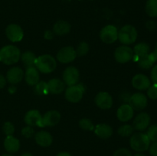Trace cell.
Masks as SVG:
<instances>
[{"label": "cell", "mask_w": 157, "mask_h": 156, "mask_svg": "<svg viewBox=\"0 0 157 156\" xmlns=\"http://www.w3.org/2000/svg\"><path fill=\"white\" fill-rule=\"evenodd\" d=\"M150 78H151V80L153 84H157V64L152 67Z\"/></svg>", "instance_id": "74e56055"}, {"label": "cell", "mask_w": 157, "mask_h": 156, "mask_svg": "<svg viewBox=\"0 0 157 156\" xmlns=\"http://www.w3.org/2000/svg\"><path fill=\"white\" fill-rule=\"evenodd\" d=\"M94 133L102 139H109L113 134V128L107 123H100L94 126Z\"/></svg>", "instance_id": "44dd1931"}, {"label": "cell", "mask_w": 157, "mask_h": 156, "mask_svg": "<svg viewBox=\"0 0 157 156\" xmlns=\"http://www.w3.org/2000/svg\"><path fill=\"white\" fill-rule=\"evenodd\" d=\"M42 116L37 110H29L25 115L24 121L25 124L29 126L41 127V122Z\"/></svg>", "instance_id": "ac0fdd59"}, {"label": "cell", "mask_w": 157, "mask_h": 156, "mask_svg": "<svg viewBox=\"0 0 157 156\" xmlns=\"http://www.w3.org/2000/svg\"><path fill=\"white\" fill-rule=\"evenodd\" d=\"M84 91H85L84 87L81 84L70 86L65 90L64 96L68 102L77 103L81 100L84 96Z\"/></svg>", "instance_id": "5b68a950"}, {"label": "cell", "mask_w": 157, "mask_h": 156, "mask_svg": "<svg viewBox=\"0 0 157 156\" xmlns=\"http://www.w3.org/2000/svg\"><path fill=\"white\" fill-rule=\"evenodd\" d=\"M71 31V24L67 21L60 20L56 21L53 25V32L55 35L64 36L68 34Z\"/></svg>", "instance_id": "484cf974"}, {"label": "cell", "mask_w": 157, "mask_h": 156, "mask_svg": "<svg viewBox=\"0 0 157 156\" xmlns=\"http://www.w3.org/2000/svg\"><path fill=\"white\" fill-rule=\"evenodd\" d=\"M6 35L8 39L12 42H19L24 38V32L20 25L10 24L6 27Z\"/></svg>", "instance_id": "8fae6325"}, {"label": "cell", "mask_w": 157, "mask_h": 156, "mask_svg": "<svg viewBox=\"0 0 157 156\" xmlns=\"http://www.w3.org/2000/svg\"><path fill=\"white\" fill-rule=\"evenodd\" d=\"M49 93L52 94H59L65 90V84L58 78H53L48 82Z\"/></svg>", "instance_id": "cb8c5ba5"}, {"label": "cell", "mask_w": 157, "mask_h": 156, "mask_svg": "<svg viewBox=\"0 0 157 156\" xmlns=\"http://www.w3.org/2000/svg\"><path fill=\"white\" fill-rule=\"evenodd\" d=\"M146 27H147V28L148 29L149 31L156 30L157 27L156 22L154 21H152V20H150V21H148L146 23Z\"/></svg>", "instance_id": "ab89813d"}, {"label": "cell", "mask_w": 157, "mask_h": 156, "mask_svg": "<svg viewBox=\"0 0 157 156\" xmlns=\"http://www.w3.org/2000/svg\"><path fill=\"white\" fill-rule=\"evenodd\" d=\"M35 134V131H34L33 127L29 126V125H27V126L24 127V128L21 129V135L24 136L26 139H29V138L32 137Z\"/></svg>", "instance_id": "d590c367"}, {"label": "cell", "mask_w": 157, "mask_h": 156, "mask_svg": "<svg viewBox=\"0 0 157 156\" xmlns=\"http://www.w3.org/2000/svg\"><path fill=\"white\" fill-rule=\"evenodd\" d=\"M153 53H154L155 56H156V58L157 59V43L156 44V46H155V49H154V51H153Z\"/></svg>", "instance_id": "f6af8a7d"}, {"label": "cell", "mask_w": 157, "mask_h": 156, "mask_svg": "<svg viewBox=\"0 0 157 156\" xmlns=\"http://www.w3.org/2000/svg\"><path fill=\"white\" fill-rule=\"evenodd\" d=\"M147 96L150 99H157V84H153L150 85V87L147 89Z\"/></svg>", "instance_id": "e575fe53"}, {"label": "cell", "mask_w": 157, "mask_h": 156, "mask_svg": "<svg viewBox=\"0 0 157 156\" xmlns=\"http://www.w3.org/2000/svg\"><path fill=\"white\" fill-rule=\"evenodd\" d=\"M35 67L42 73H51L55 70L57 62L55 58L50 54H42L35 61Z\"/></svg>", "instance_id": "3957f363"}, {"label": "cell", "mask_w": 157, "mask_h": 156, "mask_svg": "<svg viewBox=\"0 0 157 156\" xmlns=\"http://www.w3.org/2000/svg\"><path fill=\"white\" fill-rule=\"evenodd\" d=\"M79 77V70L77 67H74V66L67 67L63 72V81L64 82L65 85L68 86V87L78 84Z\"/></svg>", "instance_id": "30bf717a"}, {"label": "cell", "mask_w": 157, "mask_h": 156, "mask_svg": "<svg viewBox=\"0 0 157 156\" xmlns=\"http://www.w3.org/2000/svg\"><path fill=\"white\" fill-rule=\"evenodd\" d=\"M146 134L148 136L150 142H157V124L149 126Z\"/></svg>", "instance_id": "d6a6232c"}, {"label": "cell", "mask_w": 157, "mask_h": 156, "mask_svg": "<svg viewBox=\"0 0 157 156\" xmlns=\"http://www.w3.org/2000/svg\"><path fill=\"white\" fill-rule=\"evenodd\" d=\"M94 102L101 110H109L113 106V97L107 92H100L95 96Z\"/></svg>", "instance_id": "5bb4252c"}, {"label": "cell", "mask_w": 157, "mask_h": 156, "mask_svg": "<svg viewBox=\"0 0 157 156\" xmlns=\"http://www.w3.org/2000/svg\"><path fill=\"white\" fill-rule=\"evenodd\" d=\"M133 58V49L128 45H121L114 51V58L120 64H127Z\"/></svg>", "instance_id": "52a82bcc"}, {"label": "cell", "mask_w": 157, "mask_h": 156, "mask_svg": "<svg viewBox=\"0 0 157 156\" xmlns=\"http://www.w3.org/2000/svg\"><path fill=\"white\" fill-rule=\"evenodd\" d=\"M100 38L104 43L110 44L118 40V30L116 26L107 24L100 32Z\"/></svg>", "instance_id": "8992f818"}, {"label": "cell", "mask_w": 157, "mask_h": 156, "mask_svg": "<svg viewBox=\"0 0 157 156\" xmlns=\"http://www.w3.org/2000/svg\"><path fill=\"white\" fill-rule=\"evenodd\" d=\"M138 32L131 24H126L118 31V40L124 45L133 44L137 39Z\"/></svg>", "instance_id": "277c9868"}, {"label": "cell", "mask_w": 157, "mask_h": 156, "mask_svg": "<svg viewBox=\"0 0 157 156\" xmlns=\"http://www.w3.org/2000/svg\"><path fill=\"white\" fill-rule=\"evenodd\" d=\"M151 118L147 113L142 112L136 115L133 119V127L135 130L139 132H144L150 126Z\"/></svg>", "instance_id": "7c38bea8"}, {"label": "cell", "mask_w": 157, "mask_h": 156, "mask_svg": "<svg viewBox=\"0 0 157 156\" xmlns=\"http://www.w3.org/2000/svg\"><path fill=\"white\" fill-rule=\"evenodd\" d=\"M54 36H55V34H54L53 31L46 30L45 32H44V39L48 40V41H50V40L53 39Z\"/></svg>", "instance_id": "60d3db41"}, {"label": "cell", "mask_w": 157, "mask_h": 156, "mask_svg": "<svg viewBox=\"0 0 157 156\" xmlns=\"http://www.w3.org/2000/svg\"><path fill=\"white\" fill-rule=\"evenodd\" d=\"M79 126L80 128L85 131H92L94 129V125L92 121L87 118H83L79 121Z\"/></svg>", "instance_id": "1f68e13d"}, {"label": "cell", "mask_w": 157, "mask_h": 156, "mask_svg": "<svg viewBox=\"0 0 157 156\" xmlns=\"http://www.w3.org/2000/svg\"><path fill=\"white\" fill-rule=\"evenodd\" d=\"M34 87H35V88H34L35 93L38 96H44L49 93L48 83H46L45 81H39Z\"/></svg>", "instance_id": "f1b7e54d"}, {"label": "cell", "mask_w": 157, "mask_h": 156, "mask_svg": "<svg viewBox=\"0 0 157 156\" xmlns=\"http://www.w3.org/2000/svg\"><path fill=\"white\" fill-rule=\"evenodd\" d=\"M90 1H93V0H90Z\"/></svg>", "instance_id": "c3c4849f"}, {"label": "cell", "mask_w": 157, "mask_h": 156, "mask_svg": "<svg viewBox=\"0 0 157 156\" xmlns=\"http://www.w3.org/2000/svg\"><path fill=\"white\" fill-rule=\"evenodd\" d=\"M129 105L133 109V110L140 111L147 106L148 99L145 94L142 93H135L131 95L129 99Z\"/></svg>", "instance_id": "9c48e42d"}, {"label": "cell", "mask_w": 157, "mask_h": 156, "mask_svg": "<svg viewBox=\"0 0 157 156\" xmlns=\"http://www.w3.org/2000/svg\"><path fill=\"white\" fill-rule=\"evenodd\" d=\"M21 156H33V154H31V153H29V152H25V153H23Z\"/></svg>", "instance_id": "ee69618b"}, {"label": "cell", "mask_w": 157, "mask_h": 156, "mask_svg": "<svg viewBox=\"0 0 157 156\" xmlns=\"http://www.w3.org/2000/svg\"><path fill=\"white\" fill-rule=\"evenodd\" d=\"M133 130L134 128H133V125L125 124V125H123L119 127L117 133L119 136H123V137H129V136H132V134L133 133Z\"/></svg>", "instance_id": "f546056e"}, {"label": "cell", "mask_w": 157, "mask_h": 156, "mask_svg": "<svg viewBox=\"0 0 157 156\" xmlns=\"http://www.w3.org/2000/svg\"><path fill=\"white\" fill-rule=\"evenodd\" d=\"M156 61L157 59L154 53L153 52L150 53V52L145 56L139 58L136 62H137L138 66L141 69H143V70H149V69H150L154 66V64L156 63Z\"/></svg>", "instance_id": "603a6c76"}, {"label": "cell", "mask_w": 157, "mask_h": 156, "mask_svg": "<svg viewBox=\"0 0 157 156\" xmlns=\"http://www.w3.org/2000/svg\"><path fill=\"white\" fill-rule=\"evenodd\" d=\"M132 86L138 90H147L151 85V80L143 73L136 74L131 80Z\"/></svg>", "instance_id": "9a60e30c"}, {"label": "cell", "mask_w": 157, "mask_h": 156, "mask_svg": "<svg viewBox=\"0 0 157 156\" xmlns=\"http://www.w3.org/2000/svg\"><path fill=\"white\" fill-rule=\"evenodd\" d=\"M145 11L151 18L157 17V0H147L145 6Z\"/></svg>", "instance_id": "83f0119b"}, {"label": "cell", "mask_w": 157, "mask_h": 156, "mask_svg": "<svg viewBox=\"0 0 157 156\" xmlns=\"http://www.w3.org/2000/svg\"><path fill=\"white\" fill-rule=\"evenodd\" d=\"M4 148L9 154L17 152L20 148V142L13 136H7L4 140Z\"/></svg>", "instance_id": "7402d4cb"}, {"label": "cell", "mask_w": 157, "mask_h": 156, "mask_svg": "<svg viewBox=\"0 0 157 156\" xmlns=\"http://www.w3.org/2000/svg\"><path fill=\"white\" fill-rule=\"evenodd\" d=\"M113 156H132V153L127 148H121L115 151Z\"/></svg>", "instance_id": "8d00e7d4"}, {"label": "cell", "mask_w": 157, "mask_h": 156, "mask_svg": "<svg viewBox=\"0 0 157 156\" xmlns=\"http://www.w3.org/2000/svg\"><path fill=\"white\" fill-rule=\"evenodd\" d=\"M133 50V58L135 61H137L138 59L145 56L150 52V47L148 44L146 42H140L134 46Z\"/></svg>", "instance_id": "d4e9b609"}, {"label": "cell", "mask_w": 157, "mask_h": 156, "mask_svg": "<svg viewBox=\"0 0 157 156\" xmlns=\"http://www.w3.org/2000/svg\"><path fill=\"white\" fill-rule=\"evenodd\" d=\"M6 83H7L6 78L3 75L0 74V89L4 88L6 85Z\"/></svg>", "instance_id": "b9f144b4"}, {"label": "cell", "mask_w": 157, "mask_h": 156, "mask_svg": "<svg viewBox=\"0 0 157 156\" xmlns=\"http://www.w3.org/2000/svg\"><path fill=\"white\" fill-rule=\"evenodd\" d=\"M40 72L35 66L26 67L25 73H24L25 80L28 85L34 87L40 81Z\"/></svg>", "instance_id": "d6986e66"}, {"label": "cell", "mask_w": 157, "mask_h": 156, "mask_svg": "<svg viewBox=\"0 0 157 156\" xmlns=\"http://www.w3.org/2000/svg\"><path fill=\"white\" fill-rule=\"evenodd\" d=\"M20 59L21 60V61H22V63L25 64V66L26 67H32V66H35L37 57L35 56V53L28 50V51L21 54V58H20Z\"/></svg>", "instance_id": "4316f807"}, {"label": "cell", "mask_w": 157, "mask_h": 156, "mask_svg": "<svg viewBox=\"0 0 157 156\" xmlns=\"http://www.w3.org/2000/svg\"><path fill=\"white\" fill-rule=\"evenodd\" d=\"M151 142L146 133L142 132L133 133L130 139V145L136 152H144L150 148Z\"/></svg>", "instance_id": "7a4b0ae2"}, {"label": "cell", "mask_w": 157, "mask_h": 156, "mask_svg": "<svg viewBox=\"0 0 157 156\" xmlns=\"http://www.w3.org/2000/svg\"><path fill=\"white\" fill-rule=\"evenodd\" d=\"M24 77L23 70L19 67H12L8 70L6 73V80L12 85L18 84Z\"/></svg>", "instance_id": "2e32d148"}, {"label": "cell", "mask_w": 157, "mask_h": 156, "mask_svg": "<svg viewBox=\"0 0 157 156\" xmlns=\"http://www.w3.org/2000/svg\"><path fill=\"white\" fill-rule=\"evenodd\" d=\"M2 131L7 136H12L13 133L15 132V126L13 124L9 121L4 122L2 125Z\"/></svg>", "instance_id": "836d02e7"}, {"label": "cell", "mask_w": 157, "mask_h": 156, "mask_svg": "<svg viewBox=\"0 0 157 156\" xmlns=\"http://www.w3.org/2000/svg\"><path fill=\"white\" fill-rule=\"evenodd\" d=\"M133 156H146V155L145 154H143L142 152H137V153H136V154H135Z\"/></svg>", "instance_id": "bcb514c9"}, {"label": "cell", "mask_w": 157, "mask_h": 156, "mask_svg": "<svg viewBox=\"0 0 157 156\" xmlns=\"http://www.w3.org/2000/svg\"><path fill=\"white\" fill-rule=\"evenodd\" d=\"M56 156H71V154L67 151H61V152L58 153Z\"/></svg>", "instance_id": "7bdbcfd3"}, {"label": "cell", "mask_w": 157, "mask_h": 156, "mask_svg": "<svg viewBox=\"0 0 157 156\" xmlns=\"http://www.w3.org/2000/svg\"><path fill=\"white\" fill-rule=\"evenodd\" d=\"M90 50V46L86 41H81L78 45L77 48L75 49L77 53V56L83 57L87 54Z\"/></svg>", "instance_id": "4dcf8cb0"}, {"label": "cell", "mask_w": 157, "mask_h": 156, "mask_svg": "<svg viewBox=\"0 0 157 156\" xmlns=\"http://www.w3.org/2000/svg\"><path fill=\"white\" fill-rule=\"evenodd\" d=\"M149 152L151 156H157V142H153L150 144L149 148Z\"/></svg>", "instance_id": "f35d334b"}, {"label": "cell", "mask_w": 157, "mask_h": 156, "mask_svg": "<svg viewBox=\"0 0 157 156\" xmlns=\"http://www.w3.org/2000/svg\"><path fill=\"white\" fill-rule=\"evenodd\" d=\"M35 140L39 146L47 148L53 142V137L48 132L40 131L35 135Z\"/></svg>", "instance_id": "ffe728a7"}, {"label": "cell", "mask_w": 157, "mask_h": 156, "mask_svg": "<svg viewBox=\"0 0 157 156\" xmlns=\"http://www.w3.org/2000/svg\"><path fill=\"white\" fill-rule=\"evenodd\" d=\"M134 115V110L129 104L124 103L121 105L117 111V117L118 120L122 122L131 120Z\"/></svg>", "instance_id": "e0dca14e"}, {"label": "cell", "mask_w": 157, "mask_h": 156, "mask_svg": "<svg viewBox=\"0 0 157 156\" xmlns=\"http://www.w3.org/2000/svg\"><path fill=\"white\" fill-rule=\"evenodd\" d=\"M61 113L57 110L46 112L41 118V127L55 126L61 121Z\"/></svg>", "instance_id": "4fadbf2b"}, {"label": "cell", "mask_w": 157, "mask_h": 156, "mask_svg": "<svg viewBox=\"0 0 157 156\" xmlns=\"http://www.w3.org/2000/svg\"><path fill=\"white\" fill-rule=\"evenodd\" d=\"M77 53L75 49L71 46H66L62 47L57 53L56 58L60 63L62 64H69L76 59Z\"/></svg>", "instance_id": "ba28073f"}, {"label": "cell", "mask_w": 157, "mask_h": 156, "mask_svg": "<svg viewBox=\"0 0 157 156\" xmlns=\"http://www.w3.org/2000/svg\"><path fill=\"white\" fill-rule=\"evenodd\" d=\"M21 51L15 45H6L0 49V61L6 65H13L18 62Z\"/></svg>", "instance_id": "6da1fadb"}, {"label": "cell", "mask_w": 157, "mask_h": 156, "mask_svg": "<svg viewBox=\"0 0 157 156\" xmlns=\"http://www.w3.org/2000/svg\"><path fill=\"white\" fill-rule=\"evenodd\" d=\"M2 156H14V155H12V154H9H9H2Z\"/></svg>", "instance_id": "7dc6e473"}]
</instances>
